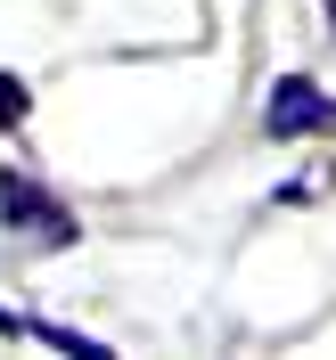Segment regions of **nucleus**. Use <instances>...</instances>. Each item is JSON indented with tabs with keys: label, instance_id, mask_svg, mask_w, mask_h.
I'll return each instance as SVG.
<instances>
[{
	"label": "nucleus",
	"instance_id": "obj_1",
	"mask_svg": "<svg viewBox=\"0 0 336 360\" xmlns=\"http://www.w3.org/2000/svg\"><path fill=\"white\" fill-rule=\"evenodd\" d=\"M0 221L33 246H74V213H58V197L25 172H0Z\"/></svg>",
	"mask_w": 336,
	"mask_h": 360
},
{
	"label": "nucleus",
	"instance_id": "obj_2",
	"mask_svg": "<svg viewBox=\"0 0 336 360\" xmlns=\"http://www.w3.org/2000/svg\"><path fill=\"white\" fill-rule=\"evenodd\" d=\"M263 131H270V139L336 131V98L312 82V74H279V90H270V107H263Z\"/></svg>",
	"mask_w": 336,
	"mask_h": 360
},
{
	"label": "nucleus",
	"instance_id": "obj_3",
	"mask_svg": "<svg viewBox=\"0 0 336 360\" xmlns=\"http://www.w3.org/2000/svg\"><path fill=\"white\" fill-rule=\"evenodd\" d=\"M0 336H33V344H49V352H66V360H115L107 344L74 336V328H58V319H33V311H0Z\"/></svg>",
	"mask_w": 336,
	"mask_h": 360
},
{
	"label": "nucleus",
	"instance_id": "obj_4",
	"mask_svg": "<svg viewBox=\"0 0 336 360\" xmlns=\"http://www.w3.org/2000/svg\"><path fill=\"white\" fill-rule=\"evenodd\" d=\"M25 115V82H8V74H0V123H17Z\"/></svg>",
	"mask_w": 336,
	"mask_h": 360
},
{
	"label": "nucleus",
	"instance_id": "obj_5",
	"mask_svg": "<svg viewBox=\"0 0 336 360\" xmlns=\"http://www.w3.org/2000/svg\"><path fill=\"white\" fill-rule=\"evenodd\" d=\"M328 25H336V0H328Z\"/></svg>",
	"mask_w": 336,
	"mask_h": 360
}]
</instances>
